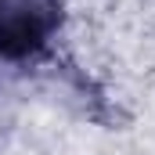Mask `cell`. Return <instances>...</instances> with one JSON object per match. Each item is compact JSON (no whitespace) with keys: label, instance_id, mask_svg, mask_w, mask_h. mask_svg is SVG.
<instances>
[{"label":"cell","instance_id":"6da1fadb","mask_svg":"<svg viewBox=\"0 0 155 155\" xmlns=\"http://www.w3.org/2000/svg\"><path fill=\"white\" fill-rule=\"evenodd\" d=\"M61 29V0H0V58L29 61Z\"/></svg>","mask_w":155,"mask_h":155}]
</instances>
